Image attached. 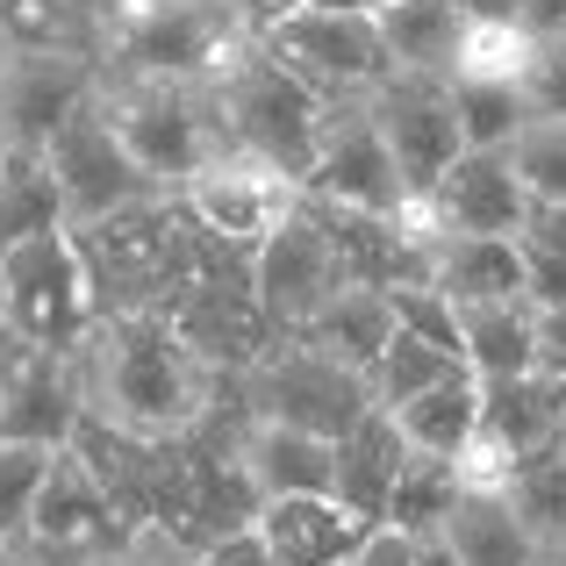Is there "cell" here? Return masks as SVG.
Wrapping results in <instances>:
<instances>
[{
    "label": "cell",
    "instance_id": "cell-26",
    "mask_svg": "<svg viewBox=\"0 0 566 566\" xmlns=\"http://www.w3.org/2000/svg\"><path fill=\"white\" fill-rule=\"evenodd\" d=\"M444 538L459 545V566H531L538 559V538L510 516V502L495 488H467L444 524Z\"/></svg>",
    "mask_w": 566,
    "mask_h": 566
},
{
    "label": "cell",
    "instance_id": "cell-4",
    "mask_svg": "<svg viewBox=\"0 0 566 566\" xmlns=\"http://www.w3.org/2000/svg\"><path fill=\"white\" fill-rule=\"evenodd\" d=\"M101 101H108L129 158H137L166 193H180L201 166H216V158L230 151L208 86H187V80H101Z\"/></svg>",
    "mask_w": 566,
    "mask_h": 566
},
{
    "label": "cell",
    "instance_id": "cell-22",
    "mask_svg": "<svg viewBox=\"0 0 566 566\" xmlns=\"http://www.w3.org/2000/svg\"><path fill=\"white\" fill-rule=\"evenodd\" d=\"M374 29H380L395 72H438V80H452L459 36H467V8L459 0H380Z\"/></svg>",
    "mask_w": 566,
    "mask_h": 566
},
{
    "label": "cell",
    "instance_id": "cell-38",
    "mask_svg": "<svg viewBox=\"0 0 566 566\" xmlns=\"http://www.w3.org/2000/svg\"><path fill=\"white\" fill-rule=\"evenodd\" d=\"M345 566H416V553H409V538H401V531L374 524V531H366V545H359Z\"/></svg>",
    "mask_w": 566,
    "mask_h": 566
},
{
    "label": "cell",
    "instance_id": "cell-35",
    "mask_svg": "<svg viewBox=\"0 0 566 566\" xmlns=\"http://www.w3.org/2000/svg\"><path fill=\"white\" fill-rule=\"evenodd\" d=\"M524 101L531 115H566V29H531Z\"/></svg>",
    "mask_w": 566,
    "mask_h": 566
},
{
    "label": "cell",
    "instance_id": "cell-24",
    "mask_svg": "<svg viewBox=\"0 0 566 566\" xmlns=\"http://www.w3.org/2000/svg\"><path fill=\"white\" fill-rule=\"evenodd\" d=\"M459 359L473 380L531 374V302H459Z\"/></svg>",
    "mask_w": 566,
    "mask_h": 566
},
{
    "label": "cell",
    "instance_id": "cell-18",
    "mask_svg": "<svg viewBox=\"0 0 566 566\" xmlns=\"http://www.w3.org/2000/svg\"><path fill=\"white\" fill-rule=\"evenodd\" d=\"M251 524H259L265 553L280 566H345L366 545V531H374L337 495H273V502H259Z\"/></svg>",
    "mask_w": 566,
    "mask_h": 566
},
{
    "label": "cell",
    "instance_id": "cell-30",
    "mask_svg": "<svg viewBox=\"0 0 566 566\" xmlns=\"http://www.w3.org/2000/svg\"><path fill=\"white\" fill-rule=\"evenodd\" d=\"M459 366H467L459 352H444V345H430V337H416V331H401V323H395V337L380 345V359L366 366V387H374L380 409H395V401L438 387L444 374H459Z\"/></svg>",
    "mask_w": 566,
    "mask_h": 566
},
{
    "label": "cell",
    "instance_id": "cell-33",
    "mask_svg": "<svg viewBox=\"0 0 566 566\" xmlns=\"http://www.w3.org/2000/svg\"><path fill=\"white\" fill-rule=\"evenodd\" d=\"M516 180L531 187V201H566V115H531L510 144Z\"/></svg>",
    "mask_w": 566,
    "mask_h": 566
},
{
    "label": "cell",
    "instance_id": "cell-42",
    "mask_svg": "<svg viewBox=\"0 0 566 566\" xmlns=\"http://www.w3.org/2000/svg\"><path fill=\"white\" fill-rule=\"evenodd\" d=\"M531 566H566V545H538V559Z\"/></svg>",
    "mask_w": 566,
    "mask_h": 566
},
{
    "label": "cell",
    "instance_id": "cell-34",
    "mask_svg": "<svg viewBox=\"0 0 566 566\" xmlns=\"http://www.w3.org/2000/svg\"><path fill=\"white\" fill-rule=\"evenodd\" d=\"M57 444H22V438H0V538L22 545V524L36 510V488L51 473Z\"/></svg>",
    "mask_w": 566,
    "mask_h": 566
},
{
    "label": "cell",
    "instance_id": "cell-41",
    "mask_svg": "<svg viewBox=\"0 0 566 566\" xmlns=\"http://www.w3.org/2000/svg\"><path fill=\"white\" fill-rule=\"evenodd\" d=\"M409 553H416V566H459V545L444 538V531H423V538H409Z\"/></svg>",
    "mask_w": 566,
    "mask_h": 566
},
{
    "label": "cell",
    "instance_id": "cell-8",
    "mask_svg": "<svg viewBox=\"0 0 566 566\" xmlns=\"http://www.w3.org/2000/svg\"><path fill=\"white\" fill-rule=\"evenodd\" d=\"M244 265H251V302H259V316H265V331H273V337H294L352 280L345 273V251H337L331 222L308 208V193L259 237V244H251Z\"/></svg>",
    "mask_w": 566,
    "mask_h": 566
},
{
    "label": "cell",
    "instance_id": "cell-14",
    "mask_svg": "<svg viewBox=\"0 0 566 566\" xmlns=\"http://www.w3.org/2000/svg\"><path fill=\"white\" fill-rule=\"evenodd\" d=\"M80 352H51L0 331V438L22 444H72L80 430Z\"/></svg>",
    "mask_w": 566,
    "mask_h": 566
},
{
    "label": "cell",
    "instance_id": "cell-39",
    "mask_svg": "<svg viewBox=\"0 0 566 566\" xmlns=\"http://www.w3.org/2000/svg\"><path fill=\"white\" fill-rule=\"evenodd\" d=\"M180 553H166L158 538H129V545H115V553H101V559H80V566H172Z\"/></svg>",
    "mask_w": 566,
    "mask_h": 566
},
{
    "label": "cell",
    "instance_id": "cell-6",
    "mask_svg": "<svg viewBox=\"0 0 566 566\" xmlns=\"http://www.w3.org/2000/svg\"><path fill=\"white\" fill-rule=\"evenodd\" d=\"M230 387H237V409L323 430V438H345V430L374 409V387H366L359 366L316 352L308 337H273Z\"/></svg>",
    "mask_w": 566,
    "mask_h": 566
},
{
    "label": "cell",
    "instance_id": "cell-1",
    "mask_svg": "<svg viewBox=\"0 0 566 566\" xmlns=\"http://www.w3.org/2000/svg\"><path fill=\"white\" fill-rule=\"evenodd\" d=\"M222 380L187 331L158 308H123V316H94L80 337V395L86 416H108L144 438H187L208 409L222 401Z\"/></svg>",
    "mask_w": 566,
    "mask_h": 566
},
{
    "label": "cell",
    "instance_id": "cell-20",
    "mask_svg": "<svg viewBox=\"0 0 566 566\" xmlns=\"http://www.w3.org/2000/svg\"><path fill=\"white\" fill-rule=\"evenodd\" d=\"M430 287L452 302H510L524 294V244L516 237H444L430 230Z\"/></svg>",
    "mask_w": 566,
    "mask_h": 566
},
{
    "label": "cell",
    "instance_id": "cell-25",
    "mask_svg": "<svg viewBox=\"0 0 566 566\" xmlns=\"http://www.w3.org/2000/svg\"><path fill=\"white\" fill-rule=\"evenodd\" d=\"M495 495L510 502V516L538 545H566V438L538 444V452L510 459V473L495 481Z\"/></svg>",
    "mask_w": 566,
    "mask_h": 566
},
{
    "label": "cell",
    "instance_id": "cell-21",
    "mask_svg": "<svg viewBox=\"0 0 566 566\" xmlns=\"http://www.w3.org/2000/svg\"><path fill=\"white\" fill-rule=\"evenodd\" d=\"M294 337H308L316 352H331V359H345V366L366 374V366L380 359V345L395 337V294H387L380 280H345Z\"/></svg>",
    "mask_w": 566,
    "mask_h": 566
},
{
    "label": "cell",
    "instance_id": "cell-37",
    "mask_svg": "<svg viewBox=\"0 0 566 566\" xmlns=\"http://www.w3.org/2000/svg\"><path fill=\"white\" fill-rule=\"evenodd\" d=\"M516 244L531 259H566V201H531L516 222Z\"/></svg>",
    "mask_w": 566,
    "mask_h": 566
},
{
    "label": "cell",
    "instance_id": "cell-11",
    "mask_svg": "<svg viewBox=\"0 0 566 566\" xmlns=\"http://www.w3.org/2000/svg\"><path fill=\"white\" fill-rule=\"evenodd\" d=\"M101 94V51L86 43H0V144L43 151L51 129Z\"/></svg>",
    "mask_w": 566,
    "mask_h": 566
},
{
    "label": "cell",
    "instance_id": "cell-40",
    "mask_svg": "<svg viewBox=\"0 0 566 566\" xmlns=\"http://www.w3.org/2000/svg\"><path fill=\"white\" fill-rule=\"evenodd\" d=\"M467 14H481V22H531V8L538 0H459Z\"/></svg>",
    "mask_w": 566,
    "mask_h": 566
},
{
    "label": "cell",
    "instance_id": "cell-19",
    "mask_svg": "<svg viewBox=\"0 0 566 566\" xmlns=\"http://www.w3.org/2000/svg\"><path fill=\"white\" fill-rule=\"evenodd\" d=\"M401 467H409V438H401V423L374 401V409L337 438V481H331V495L345 502V510H359L366 524H380V510H387V495H395V473Z\"/></svg>",
    "mask_w": 566,
    "mask_h": 566
},
{
    "label": "cell",
    "instance_id": "cell-27",
    "mask_svg": "<svg viewBox=\"0 0 566 566\" xmlns=\"http://www.w3.org/2000/svg\"><path fill=\"white\" fill-rule=\"evenodd\" d=\"M467 495V473L459 459H438V452H409V467L395 473V495H387L380 524L401 531V538H423V531H444Z\"/></svg>",
    "mask_w": 566,
    "mask_h": 566
},
{
    "label": "cell",
    "instance_id": "cell-9",
    "mask_svg": "<svg viewBox=\"0 0 566 566\" xmlns=\"http://www.w3.org/2000/svg\"><path fill=\"white\" fill-rule=\"evenodd\" d=\"M43 166H51V180H57L65 222H101V216H115V208H137V201H151V193H166L129 158V144H123V129H115V115H108L101 94H86L80 108L51 129Z\"/></svg>",
    "mask_w": 566,
    "mask_h": 566
},
{
    "label": "cell",
    "instance_id": "cell-5",
    "mask_svg": "<svg viewBox=\"0 0 566 566\" xmlns=\"http://www.w3.org/2000/svg\"><path fill=\"white\" fill-rule=\"evenodd\" d=\"M94 316H101L94 280H86L72 222L36 230V237L0 251V331L8 337H29V345H51V352H80Z\"/></svg>",
    "mask_w": 566,
    "mask_h": 566
},
{
    "label": "cell",
    "instance_id": "cell-13",
    "mask_svg": "<svg viewBox=\"0 0 566 566\" xmlns=\"http://www.w3.org/2000/svg\"><path fill=\"white\" fill-rule=\"evenodd\" d=\"M366 108H374L387 151H395L409 201H423L438 187V172L467 151L459 108H452V80H438V72H387L374 94H366Z\"/></svg>",
    "mask_w": 566,
    "mask_h": 566
},
{
    "label": "cell",
    "instance_id": "cell-32",
    "mask_svg": "<svg viewBox=\"0 0 566 566\" xmlns=\"http://www.w3.org/2000/svg\"><path fill=\"white\" fill-rule=\"evenodd\" d=\"M524 65H531V22H481V14H467L452 80H516L524 86Z\"/></svg>",
    "mask_w": 566,
    "mask_h": 566
},
{
    "label": "cell",
    "instance_id": "cell-43",
    "mask_svg": "<svg viewBox=\"0 0 566 566\" xmlns=\"http://www.w3.org/2000/svg\"><path fill=\"white\" fill-rule=\"evenodd\" d=\"M0 566H29V559H22V553H8V559H0Z\"/></svg>",
    "mask_w": 566,
    "mask_h": 566
},
{
    "label": "cell",
    "instance_id": "cell-2",
    "mask_svg": "<svg viewBox=\"0 0 566 566\" xmlns=\"http://www.w3.org/2000/svg\"><path fill=\"white\" fill-rule=\"evenodd\" d=\"M259 36L244 0H101V80L208 86Z\"/></svg>",
    "mask_w": 566,
    "mask_h": 566
},
{
    "label": "cell",
    "instance_id": "cell-28",
    "mask_svg": "<svg viewBox=\"0 0 566 566\" xmlns=\"http://www.w3.org/2000/svg\"><path fill=\"white\" fill-rule=\"evenodd\" d=\"M57 222H65V201H57V180L43 166V151L0 144V251L36 230H57Z\"/></svg>",
    "mask_w": 566,
    "mask_h": 566
},
{
    "label": "cell",
    "instance_id": "cell-3",
    "mask_svg": "<svg viewBox=\"0 0 566 566\" xmlns=\"http://www.w3.org/2000/svg\"><path fill=\"white\" fill-rule=\"evenodd\" d=\"M208 94H216V115H222L230 151L259 158V166L287 172V180H302V172H308L331 101H323L308 80H294V72L280 65L259 36H251L244 51L216 72V80H208Z\"/></svg>",
    "mask_w": 566,
    "mask_h": 566
},
{
    "label": "cell",
    "instance_id": "cell-36",
    "mask_svg": "<svg viewBox=\"0 0 566 566\" xmlns=\"http://www.w3.org/2000/svg\"><path fill=\"white\" fill-rule=\"evenodd\" d=\"M531 366L566 387V302L531 308Z\"/></svg>",
    "mask_w": 566,
    "mask_h": 566
},
{
    "label": "cell",
    "instance_id": "cell-45",
    "mask_svg": "<svg viewBox=\"0 0 566 566\" xmlns=\"http://www.w3.org/2000/svg\"><path fill=\"white\" fill-rule=\"evenodd\" d=\"M94 8H101V0H94Z\"/></svg>",
    "mask_w": 566,
    "mask_h": 566
},
{
    "label": "cell",
    "instance_id": "cell-10",
    "mask_svg": "<svg viewBox=\"0 0 566 566\" xmlns=\"http://www.w3.org/2000/svg\"><path fill=\"white\" fill-rule=\"evenodd\" d=\"M129 538H137V531L123 524L115 495L101 488V473L86 467L72 444H57L14 553L29 566H80V559H101V553H115V545H129Z\"/></svg>",
    "mask_w": 566,
    "mask_h": 566
},
{
    "label": "cell",
    "instance_id": "cell-17",
    "mask_svg": "<svg viewBox=\"0 0 566 566\" xmlns=\"http://www.w3.org/2000/svg\"><path fill=\"white\" fill-rule=\"evenodd\" d=\"M237 395V387H230ZM237 467L259 488V502L273 495H331L337 481V438L302 423H280V416H251L237 409Z\"/></svg>",
    "mask_w": 566,
    "mask_h": 566
},
{
    "label": "cell",
    "instance_id": "cell-7",
    "mask_svg": "<svg viewBox=\"0 0 566 566\" xmlns=\"http://www.w3.org/2000/svg\"><path fill=\"white\" fill-rule=\"evenodd\" d=\"M259 43L294 72V80L316 86L323 101H359L395 72L366 8H302V0H294V8L273 14V22H259Z\"/></svg>",
    "mask_w": 566,
    "mask_h": 566
},
{
    "label": "cell",
    "instance_id": "cell-31",
    "mask_svg": "<svg viewBox=\"0 0 566 566\" xmlns=\"http://www.w3.org/2000/svg\"><path fill=\"white\" fill-rule=\"evenodd\" d=\"M101 36L94 0H0V43H86Z\"/></svg>",
    "mask_w": 566,
    "mask_h": 566
},
{
    "label": "cell",
    "instance_id": "cell-29",
    "mask_svg": "<svg viewBox=\"0 0 566 566\" xmlns=\"http://www.w3.org/2000/svg\"><path fill=\"white\" fill-rule=\"evenodd\" d=\"M452 108L467 151H510L516 129L531 123V101L516 80H452Z\"/></svg>",
    "mask_w": 566,
    "mask_h": 566
},
{
    "label": "cell",
    "instance_id": "cell-23",
    "mask_svg": "<svg viewBox=\"0 0 566 566\" xmlns=\"http://www.w3.org/2000/svg\"><path fill=\"white\" fill-rule=\"evenodd\" d=\"M401 423V438H409V452H438V459H459L473 444V430H481V380L459 366V374H444L438 387H423V395L395 401L387 409Z\"/></svg>",
    "mask_w": 566,
    "mask_h": 566
},
{
    "label": "cell",
    "instance_id": "cell-15",
    "mask_svg": "<svg viewBox=\"0 0 566 566\" xmlns=\"http://www.w3.org/2000/svg\"><path fill=\"white\" fill-rule=\"evenodd\" d=\"M172 201H180L187 216L216 237V244L251 251L294 201H302V180H287V172L259 166V158H244V151H222L216 166H201L180 193H172Z\"/></svg>",
    "mask_w": 566,
    "mask_h": 566
},
{
    "label": "cell",
    "instance_id": "cell-12",
    "mask_svg": "<svg viewBox=\"0 0 566 566\" xmlns=\"http://www.w3.org/2000/svg\"><path fill=\"white\" fill-rule=\"evenodd\" d=\"M302 193L308 201H331V208H366V216H401V208H416L409 187H401L395 151H387V137L374 123V108H366V94L331 101L316 158H308V172H302Z\"/></svg>",
    "mask_w": 566,
    "mask_h": 566
},
{
    "label": "cell",
    "instance_id": "cell-44",
    "mask_svg": "<svg viewBox=\"0 0 566 566\" xmlns=\"http://www.w3.org/2000/svg\"><path fill=\"white\" fill-rule=\"evenodd\" d=\"M8 553H14V545H8V538H0V559H8Z\"/></svg>",
    "mask_w": 566,
    "mask_h": 566
},
{
    "label": "cell",
    "instance_id": "cell-16",
    "mask_svg": "<svg viewBox=\"0 0 566 566\" xmlns=\"http://www.w3.org/2000/svg\"><path fill=\"white\" fill-rule=\"evenodd\" d=\"M524 208H531V187L516 180L510 151H459L438 172V187L416 201V216L444 237H516Z\"/></svg>",
    "mask_w": 566,
    "mask_h": 566
}]
</instances>
